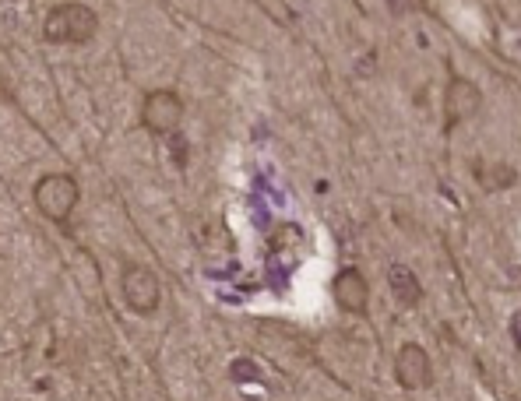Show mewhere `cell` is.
<instances>
[{
  "label": "cell",
  "mask_w": 521,
  "mask_h": 401,
  "mask_svg": "<svg viewBox=\"0 0 521 401\" xmlns=\"http://www.w3.org/2000/svg\"><path fill=\"white\" fill-rule=\"evenodd\" d=\"M331 292H335L338 310H345V314L363 317L370 310V282L360 268H353V264L338 271L335 282H331Z\"/></svg>",
  "instance_id": "obj_7"
},
{
  "label": "cell",
  "mask_w": 521,
  "mask_h": 401,
  "mask_svg": "<svg viewBox=\"0 0 521 401\" xmlns=\"http://www.w3.org/2000/svg\"><path fill=\"white\" fill-rule=\"evenodd\" d=\"M120 292H124L127 307H131L134 314H141V317H152L155 310H159V303H162V285H159V278H155V271L145 268V264H134V261L124 264Z\"/></svg>",
  "instance_id": "obj_4"
},
{
  "label": "cell",
  "mask_w": 521,
  "mask_h": 401,
  "mask_svg": "<svg viewBox=\"0 0 521 401\" xmlns=\"http://www.w3.org/2000/svg\"><path fill=\"white\" fill-rule=\"evenodd\" d=\"M388 285H391V296H395L398 307L412 310L423 303V285H419V278L412 275L409 264H391L388 268Z\"/></svg>",
  "instance_id": "obj_8"
},
{
  "label": "cell",
  "mask_w": 521,
  "mask_h": 401,
  "mask_svg": "<svg viewBox=\"0 0 521 401\" xmlns=\"http://www.w3.org/2000/svg\"><path fill=\"white\" fill-rule=\"evenodd\" d=\"M184 124V99L173 88H152L141 99V127L155 138H173Z\"/></svg>",
  "instance_id": "obj_3"
},
{
  "label": "cell",
  "mask_w": 521,
  "mask_h": 401,
  "mask_svg": "<svg viewBox=\"0 0 521 401\" xmlns=\"http://www.w3.org/2000/svg\"><path fill=\"white\" fill-rule=\"evenodd\" d=\"M395 380L405 391H426V387L433 384V363L423 345L405 342L402 349L395 352Z\"/></svg>",
  "instance_id": "obj_6"
},
{
  "label": "cell",
  "mask_w": 521,
  "mask_h": 401,
  "mask_svg": "<svg viewBox=\"0 0 521 401\" xmlns=\"http://www.w3.org/2000/svg\"><path fill=\"white\" fill-rule=\"evenodd\" d=\"M514 183H518V169L514 166H493L490 176H483L486 190H504V187H514Z\"/></svg>",
  "instance_id": "obj_9"
},
{
  "label": "cell",
  "mask_w": 521,
  "mask_h": 401,
  "mask_svg": "<svg viewBox=\"0 0 521 401\" xmlns=\"http://www.w3.org/2000/svg\"><path fill=\"white\" fill-rule=\"evenodd\" d=\"M173 155H177V166L184 169L187 166V141L180 134H173Z\"/></svg>",
  "instance_id": "obj_11"
},
{
  "label": "cell",
  "mask_w": 521,
  "mask_h": 401,
  "mask_svg": "<svg viewBox=\"0 0 521 401\" xmlns=\"http://www.w3.org/2000/svg\"><path fill=\"white\" fill-rule=\"evenodd\" d=\"M81 201V183L71 173H46L32 187V205L39 208V215H46L57 226H67Z\"/></svg>",
  "instance_id": "obj_2"
},
{
  "label": "cell",
  "mask_w": 521,
  "mask_h": 401,
  "mask_svg": "<svg viewBox=\"0 0 521 401\" xmlns=\"http://www.w3.org/2000/svg\"><path fill=\"white\" fill-rule=\"evenodd\" d=\"M483 106V92H479L476 81L462 78V74H451L448 88H444V131H455V127L469 124L472 117Z\"/></svg>",
  "instance_id": "obj_5"
},
{
  "label": "cell",
  "mask_w": 521,
  "mask_h": 401,
  "mask_svg": "<svg viewBox=\"0 0 521 401\" xmlns=\"http://www.w3.org/2000/svg\"><path fill=\"white\" fill-rule=\"evenodd\" d=\"M257 366L254 363H247V359H236L233 363V380H257Z\"/></svg>",
  "instance_id": "obj_10"
},
{
  "label": "cell",
  "mask_w": 521,
  "mask_h": 401,
  "mask_svg": "<svg viewBox=\"0 0 521 401\" xmlns=\"http://www.w3.org/2000/svg\"><path fill=\"white\" fill-rule=\"evenodd\" d=\"M99 32V15L89 4H53L43 18V39L60 46H85Z\"/></svg>",
  "instance_id": "obj_1"
}]
</instances>
